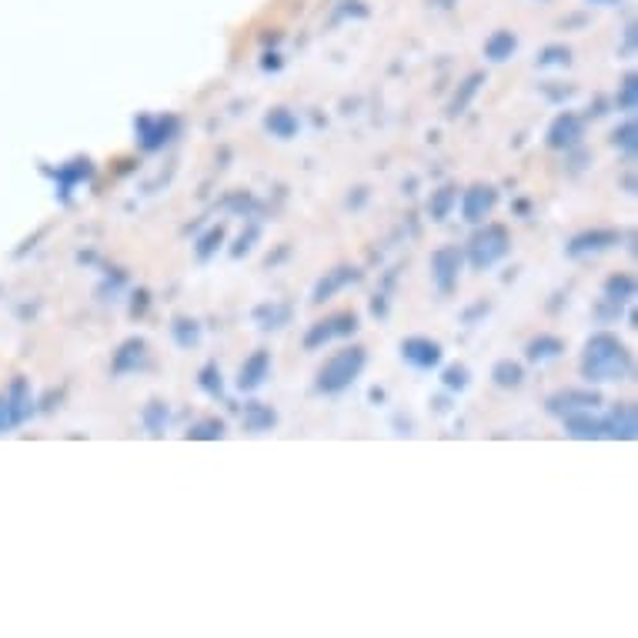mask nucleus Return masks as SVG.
<instances>
[{"mask_svg":"<svg viewBox=\"0 0 638 638\" xmlns=\"http://www.w3.org/2000/svg\"><path fill=\"white\" fill-rule=\"evenodd\" d=\"M631 372V358L615 335H596L581 351V375L585 381H622Z\"/></svg>","mask_w":638,"mask_h":638,"instance_id":"1","label":"nucleus"},{"mask_svg":"<svg viewBox=\"0 0 638 638\" xmlns=\"http://www.w3.org/2000/svg\"><path fill=\"white\" fill-rule=\"evenodd\" d=\"M364 368V348H345L335 358L325 361V368L317 372V391L325 395H338L345 391Z\"/></svg>","mask_w":638,"mask_h":638,"instance_id":"2","label":"nucleus"},{"mask_svg":"<svg viewBox=\"0 0 638 638\" xmlns=\"http://www.w3.org/2000/svg\"><path fill=\"white\" fill-rule=\"evenodd\" d=\"M509 248H512V241H509V232H505V227H501V224H488L485 232H478V235L472 238V245H468L472 267H478V271L495 267L501 258L509 254Z\"/></svg>","mask_w":638,"mask_h":638,"instance_id":"3","label":"nucleus"},{"mask_svg":"<svg viewBox=\"0 0 638 638\" xmlns=\"http://www.w3.org/2000/svg\"><path fill=\"white\" fill-rule=\"evenodd\" d=\"M358 331V314L354 311H341V314H331L328 322H317L311 325V331L304 335V348L314 351V348H322L335 338H345V335H354Z\"/></svg>","mask_w":638,"mask_h":638,"instance_id":"4","label":"nucleus"},{"mask_svg":"<svg viewBox=\"0 0 638 638\" xmlns=\"http://www.w3.org/2000/svg\"><path fill=\"white\" fill-rule=\"evenodd\" d=\"M459 271H462V251L459 248H441L431 254V278L441 295H451L459 285Z\"/></svg>","mask_w":638,"mask_h":638,"instance_id":"5","label":"nucleus"},{"mask_svg":"<svg viewBox=\"0 0 638 638\" xmlns=\"http://www.w3.org/2000/svg\"><path fill=\"white\" fill-rule=\"evenodd\" d=\"M177 130V121L174 117H141L138 121V138H141V148L145 151H161Z\"/></svg>","mask_w":638,"mask_h":638,"instance_id":"6","label":"nucleus"},{"mask_svg":"<svg viewBox=\"0 0 638 638\" xmlns=\"http://www.w3.org/2000/svg\"><path fill=\"white\" fill-rule=\"evenodd\" d=\"M401 358L408 364H415V368L428 372V368H435V364L441 361V345L431 341V338H404L401 341Z\"/></svg>","mask_w":638,"mask_h":638,"instance_id":"7","label":"nucleus"},{"mask_svg":"<svg viewBox=\"0 0 638 638\" xmlns=\"http://www.w3.org/2000/svg\"><path fill=\"white\" fill-rule=\"evenodd\" d=\"M581 138H585V124H581L578 114H568V111H565V114H559L555 124L549 127V145L559 148V151H568V148L581 145Z\"/></svg>","mask_w":638,"mask_h":638,"instance_id":"8","label":"nucleus"},{"mask_svg":"<svg viewBox=\"0 0 638 638\" xmlns=\"http://www.w3.org/2000/svg\"><path fill=\"white\" fill-rule=\"evenodd\" d=\"M148 364V345L141 338H130L124 341L117 351H114V361H111V372L114 375H130V372H138Z\"/></svg>","mask_w":638,"mask_h":638,"instance_id":"9","label":"nucleus"},{"mask_svg":"<svg viewBox=\"0 0 638 638\" xmlns=\"http://www.w3.org/2000/svg\"><path fill=\"white\" fill-rule=\"evenodd\" d=\"M602 398L596 391H562L555 398H549V412L552 415H572V412H591Z\"/></svg>","mask_w":638,"mask_h":638,"instance_id":"10","label":"nucleus"},{"mask_svg":"<svg viewBox=\"0 0 638 638\" xmlns=\"http://www.w3.org/2000/svg\"><path fill=\"white\" fill-rule=\"evenodd\" d=\"M271 375V354L267 351H254L238 372V388L241 391H258Z\"/></svg>","mask_w":638,"mask_h":638,"instance_id":"11","label":"nucleus"},{"mask_svg":"<svg viewBox=\"0 0 638 638\" xmlns=\"http://www.w3.org/2000/svg\"><path fill=\"white\" fill-rule=\"evenodd\" d=\"M618 245V232H605V227H599V232H585L578 235L572 245H568V254L572 258H585V254H599V251H609Z\"/></svg>","mask_w":638,"mask_h":638,"instance_id":"12","label":"nucleus"},{"mask_svg":"<svg viewBox=\"0 0 638 638\" xmlns=\"http://www.w3.org/2000/svg\"><path fill=\"white\" fill-rule=\"evenodd\" d=\"M495 198H498V195H495V188H488V185L468 188L465 198H462V214H465V221H472V224L485 221L488 211L495 208Z\"/></svg>","mask_w":638,"mask_h":638,"instance_id":"13","label":"nucleus"},{"mask_svg":"<svg viewBox=\"0 0 638 638\" xmlns=\"http://www.w3.org/2000/svg\"><path fill=\"white\" fill-rule=\"evenodd\" d=\"M602 431L609 438H622V441H631L635 431H638V422H635V408L631 404H615L612 415L602 422Z\"/></svg>","mask_w":638,"mask_h":638,"instance_id":"14","label":"nucleus"},{"mask_svg":"<svg viewBox=\"0 0 638 638\" xmlns=\"http://www.w3.org/2000/svg\"><path fill=\"white\" fill-rule=\"evenodd\" d=\"M358 282V271L354 267H335V271H325V278L314 285V295H311V301H328L331 295H338L341 288H348V285H354Z\"/></svg>","mask_w":638,"mask_h":638,"instance_id":"15","label":"nucleus"},{"mask_svg":"<svg viewBox=\"0 0 638 638\" xmlns=\"http://www.w3.org/2000/svg\"><path fill=\"white\" fill-rule=\"evenodd\" d=\"M264 127L271 130V138L288 141V138H295V134H298V117L288 108H275L264 117Z\"/></svg>","mask_w":638,"mask_h":638,"instance_id":"16","label":"nucleus"},{"mask_svg":"<svg viewBox=\"0 0 638 638\" xmlns=\"http://www.w3.org/2000/svg\"><path fill=\"white\" fill-rule=\"evenodd\" d=\"M565 428L572 438H602V422L599 418H591V412H572L565 415Z\"/></svg>","mask_w":638,"mask_h":638,"instance_id":"17","label":"nucleus"},{"mask_svg":"<svg viewBox=\"0 0 638 638\" xmlns=\"http://www.w3.org/2000/svg\"><path fill=\"white\" fill-rule=\"evenodd\" d=\"M515 48H518L515 34H512V30H498V34H491V37H488L485 54H488L491 61H509V58L515 54Z\"/></svg>","mask_w":638,"mask_h":638,"instance_id":"18","label":"nucleus"},{"mask_svg":"<svg viewBox=\"0 0 638 638\" xmlns=\"http://www.w3.org/2000/svg\"><path fill=\"white\" fill-rule=\"evenodd\" d=\"M275 412H271L267 404H248L245 408V428L248 431H267V428H275Z\"/></svg>","mask_w":638,"mask_h":638,"instance_id":"19","label":"nucleus"},{"mask_svg":"<svg viewBox=\"0 0 638 638\" xmlns=\"http://www.w3.org/2000/svg\"><path fill=\"white\" fill-rule=\"evenodd\" d=\"M491 378H495V385H501V388H518L522 378H525V372H522V364H518V361H498L495 368H491Z\"/></svg>","mask_w":638,"mask_h":638,"instance_id":"20","label":"nucleus"},{"mask_svg":"<svg viewBox=\"0 0 638 638\" xmlns=\"http://www.w3.org/2000/svg\"><path fill=\"white\" fill-rule=\"evenodd\" d=\"M171 331H174V341H177L180 348H195V345L201 341V325L191 322V317H174Z\"/></svg>","mask_w":638,"mask_h":638,"instance_id":"21","label":"nucleus"},{"mask_svg":"<svg viewBox=\"0 0 638 638\" xmlns=\"http://www.w3.org/2000/svg\"><path fill=\"white\" fill-rule=\"evenodd\" d=\"M565 351V345L559 341V338H552V335H541V338H535L531 345H528V358L531 361H552V358H559Z\"/></svg>","mask_w":638,"mask_h":638,"instance_id":"22","label":"nucleus"},{"mask_svg":"<svg viewBox=\"0 0 638 638\" xmlns=\"http://www.w3.org/2000/svg\"><path fill=\"white\" fill-rule=\"evenodd\" d=\"M54 177L61 180V195H71V188L77 185V180L90 177V164H87V161L64 164V167H58V174H54Z\"/></svg>","mask_w":638,"mask_h":638,"instance_id":"23","label":"nucleus"},{"mask_svg":"<svg viewBox=\"0 0 638 638\" xmlns=\"http://www.w3.org/2000/svg\"><path fill=\"white\" fill-rule=\"evenodd\" d=\"M254 317H258V325H261V328H282V325H288L291 311H288L285 304H261V308L254 311Z\"/></svg>","mask_w":638,"mask_h":638,"instance_id":"24","label":"nucleus"},{"mask_svg":"<svg viewBox=\"0 0 638 638\" xmlns=\"http://www.w3.org/2000/svg\"><path fill=\"white\" fill-rule=\"evenodd\" d=\"M635 295V282H631V275H615V278H609V285H605V301H612V304H625L628 298Z\"/></svg>","mask_w":638,"mask_h":638,"instance_id":"25","label":"nucleus"},{"mask_svg":"<svg viewBox=\"0 0 638 638\" xmlns=\"http://www.w3.org/2000/svg\"><path fill=\"white\" fill-rule=\"evenodd\" d=\"M478 87H481V74H472V77L462 84V90H459V95L451 98V108H448V114H451V117H459V114L468 108V101L478 95Z\"/></svg>","mask_w":638,"mask_h":638,"instance_id":"26","label":"nucleus"},{"mask_svg":"<svg viewBox=\"0 0 638 638\" xmlns=\"http://www.w3.org/2000/svg\"><path fill=\"white\" fill-rule=\"evenodd\" d=\"M454 201H459V195H454V188H441V191H435V195H431V204H428V208H431V217H435V221H445Z\"/></svg>","mask_w":638,"mask_h":638,"instance_id":"27","label":"nucleus"},{"mask_svg":"<svg viewBox=\"0 0 638 638\" xmlns=\"http://www.w3.org/2000/svg\"><path fill=\"white\" fill-rule=\"evenodd\" d=\"M145 425H148L151 435H161V431H164V425H167V408H164L161 401H151V404L145 408Z\"/></svg>","mask_w":638,"mask_h":638,"instance_id":"28","label":"nucleus"},{"mask_svg":"<svg viewBox=\"0 0 638 638\" xmlns=\"http://www.w3.org/2000/svg\"><path fill=\"white\" fill-rule=\"evenodd\" d=\"M24 418L17 415V408H14V401H11V395L4 391V395H0V435H4V431H11L14 425H21Z\"/></svg>","mask_w":638,"mask_h":638,"instance_id":"29","label":"nucleus"},{"mask_svg":"<svg viewBox=\"0 0 638 638\" xmlns=\"http://www.w3.org/2000/svg\"><path fill=\"white\" fill-rule=\"evenodd\" d=\"M445 388H451V391H465L468 388V368L465 364H451V368H445Z\"/></svg>","mask_w":638,"mask_h":638,"instance_id":"30","label":"nucleus"},{"mask_svg":"<svg viewBox=\"0 0 638 638\" xmlns=\"http://www.w3.org/2000/svg\"><path fill=\"white\" fill-rule=\"evenodd\" d=\"M635 98H638V77L635 74H628L625 80H622V90H618V108L622 111H635Z\"/></svg>","mask_w":638,"mask_h":638,"instance_id":"31","label":"nucleus"},{"mask_svg":"<svg viewBox=\"0 0 638 638\" xmlns=\"http://www.w3.org/2000/svg\"><path fill=\"white\" fill-rule=\"evenodd\" d=\"M224 435V425L217 422V418H204V422H198L191 431H188V438H201V441H214V438H221Z\"/></svg>","mask_w":638,"mask_h":638,"instance_id":"32","label":"nucleus"},{"mask_svg":"<svg viewBox=\"0 0 638 638\" xmlns=\"http://www.w3.org/2000/svg\"><path fill=\"white\" fill-rule=\"evenodd\" d=\"M221 241H224V227L217 224V227H211V232L201 238V245H198V258H201V261H208V258L221 248Z\"/></svg>","mask_w":638,"mask_h":638,"instance_id":"33","label":"nucleus"},{"mask_svg":"<svg viewBox=\"0 0 638 638\" xmlns=\"http://www.w3.org/2000/svg\"><path fill=\"white\" fill-rule=\"evenodd\" d=\"M201 388H204L211 398H221L224 385H221V372H217V364H204V372H201Z\"/></svg>","mask_w":638,"mask_h":638,"instance_id":"34","label":"nucleus"},{"mask_svg":"<svg viewBox=\"0 0 638 638\" xmlns=\"http://www.w3.org/2000/svg\"><path fill=\"white\" fill-rule=\"evenodd\" d=\"M635 134H638V130H635V124H631V121H628V124H622V127L615 130V148H622V151H628V154H631V151H635Z\"/></svg>","mask_w":638,"mask_h":638,"instance_id":"35","label":"nucleus"},{"mask_svg":"<svg viewBox=\"0 0 638 638\" xmlns=\"http://www.w3.org/2000/svg\"><path fill=\"white\" fill-rule=\"evenodd\" d=\"M538 64H568V48H545Z\"/></svg>","mask_w":638,"mask_h":638,"instance_id":"36","label":"nucleus"},{"mask_svg":"<svg viewBox=\"0 0 638 638\" xmlns=\"http://www.w3.org/2000/svg\"><path fill=\"white\" fill-rule=\"evenodd\" d=\"M591 4H615V0H591Z\"/></svg>","mask_w":638,"mask_h":638,"instance_id":"37","label":"nucleus"}]
</instances>
